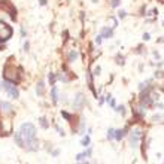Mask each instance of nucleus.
<instances>
[{
	"mask_svg": "<svg viewBox=\"0 0 164 164\" xmlns=\"http://www.w3.org/2000/svg\"><path fill=\"white\" fill-rule=\"evenodd\" d=\"M15 142L18 146L26 148L29 151H36L37 149V142H36V127L30 122H26L19 127V131L15 133L14 136Z\"/></svg>",
	"mask_w": 164,
	"mask_h": 164,
	"instance_id": "f257e3e1",
	"label": "nucleus"
},
{
	"mask_svg": "<svg viewBox=\"0 0 164 164\" xmlns=\"http://www.w3.org/2000/svg\"><path fill=\"white\" fill-rule=\"evenodd\" d=\"M21 72H22V70L18 69V67H15L12 63H6L5 67H3V78L8 82L16 84L21 79Z\"/></svg>",
	"mask_w": 164,
	"mask_h": 164,
	"instance_id": "f03ea898",
	"label": "nucleus"
},
{
	"mask_svg": "<svg viewBox=\"0 0 164 164\" xmlns=\"http://www.w3.org/2000/svg\"><path fill=\"white\" fill-rule=\"evenodd\" d=\"M14 34V29L11 26H8L6 22L0 21V43H5L8 42Z\"/></svg>",
	"mask_w": 164,
	"mask_h": 164,
	"instance_id": "7ed1b4c3",
	"label": "nucleus"
},
{
	"mask_svg": "<svg viewBox=\"0 0 164 164\" xmlns=\"http://www.w3.org/2000/svg\"><path fill=\"white\" fill-rule=\"evenodd\" d=\"M0 9H3L5 12H8V15L15 21L16 19V9L12 5L11 0H0Z\"/></svg>",
	"mask_w": 164,
	"mask_h": 164,
	"instance_id": "20e7f679",
	"label": "nucleus"
},
{
	"mask_svg": "<svg viewBox=\"0 0 164 164\" xmlns=\"http://www.w3.org/2000/svg\"><path fill=\"white\" fill-rule=\"evenodd\" d=\"M2 87L8 91V94H9L12 99H18V97H19V91L16 90V87H15V85H12V82L5 81V82L2 84Z\"/></svg>",
	"mask_w": 164,
	"mask_h": 164,
	"instance_id": "39448f33",
	"label": "nucleus"
},
{
	"mask_svg": "<svg viewBox=\"0 0 164 164\" xmlns=\"http://www.w3.org/2000/svg\"><path fill=\"white\" fill-rule=\"evenodd\" d=\"M140 137H142V131H140V130H134V131L131 133V136H130V143H131V146L136 148V146L139 145Z\"/></svg>",
	"mask_w": 164,
	"mask_h": 164,
	"instance_id": "423d86ee",
	"label": "nucleus"
},
{
	"mask_svg": "<svg viewBox=\"0 0 164 164\" xmlns=\"http://www.w3.org/2000/svg\"><path fill=\"white\" fill-rule=\"evenodd\" d=\"M85 106V97L84 94H78L73 100V109H82Z\"/></svg>",
	"mask_w": 164,
	"mask_h": 164,
	"instance_id": "0eeeda50",
	"label": "nucleus"
},
{
	"mask_svg": "<svg viewBox=\"0 0 164 164\" xmlns=\"http://www.w3.org/2000/svg\"><path fill=\"white\" fill-rule=\"evenodd\" d=\"M100 34H102L103 39H112V37H113V29H112V27H110V29H109V27H103Z\"/></svg>",
	"mask_w": 164,
	"mask_h": 164,
	"instance_id": "6e6552de",
	"label": "nucleus"
},
{
	"mask_svg": "<svg viewBox=\"0 0 164 164\" xmlns=\"http://www.w3.org/2000/svg\"><path fill=\"white\" fill-rule=\"evenodd\" d=\"M78 51L76 49H72V51H70L69 52V55H67V61L69 63H73V61H76V58H78Z\"/></svg>",
	"mask_w": 164,
	"mask_h": 164,
	"instance_id": "1a4fd4ad",
	"label": "nucleus"
},
{
	"mask_svg": "<svg viewBox=\"0 0 164 164\" xmlns=\"http://www.w3.org/2000/svg\"><path fill=\"white\" fill-rule=\"evenodd\" d=\"M43 92H45V84L43 82H39L37 87H36V94L37 96H43Z\"/></svg>",
	"mask_w": 164,
	"mask_h": 164,
	"instance_id": "9d476101",
	"label": "nucleus"
},
{
	"mask_svg": "<svg viewBox=\"0 0 164 164\" xmlns=\"http://www.w3.org/2000/svg\"><path fill=\"white\" fill-rule=\"evenodd\" d=\"M2 109H3V112H6V113H11L12 112V106H11V103H8V102H2Z\"/></svg>",
	"mask_w": 164,
	"mask_h": 164,
	"instance_id": "9b49d317",
	"label": "nucleus"
},
{
	"mask_svg": "<svg viewBox=\"0 0 164 164\" xmlns=\"http://www.w3.org/2000/svg\"><path fill=\"white\" fill-rule=\"evenodd\" d=\"M91 152H92V151H91V148H90V149H88L87 152H82V154H78V155H76V160H78V161H81V160H85V158H87L88 155H91Z\"/></svg>",
	"mask_w": 164,
	"mask_h": 164,
	"instance_id": "f8f14e48",
	"label": "nucleus"
},
{
	"mask_svg": "<svg viewBox=\"0 0 164 164\" xmlns=\"http://www.w3.org/2000/svg\"><path fill=\"white\" fill-rule=\"evenodd\" d=\"M125 131H127V128H125V130H115V139H116V140H121V139L124 137Z\"/></svg>",
	"mask_w": 164,
	"mask_h": 164,
	"instance_id": "ddd939ff",
	"label": "nucleus"
},
{
	"mask_svg": "<svg viewBox=\"0 0 164 164\" xmlns=\"http://www.w3.org/2000/svg\"><path fill=\"white\" fill-rule=\"evenodd\" d=\"M51 97H52V102H54V103L58 102V90H57L55 87H54L52 91H51Z\"/></svg>",
	"mask_w": 164,
	"mask_h": 164,
	"instance_id": "4468645a",
	"label": "nucleus"
},
{
	"mask_svg": "<svg viewBox=\"0 0 164 164\" xmlns=\"http://www.w3.org/2000/svg\"><path fill=\"white\" fill-rule=\"evenodd\" d=\"M48 81H49V85H54L55 81H57V76H55L54 73H49V75H48Z\"/></svg>",
	"mask_w": 164,
	"mask_h": 164,
	"instance_id": "2eb2a0df",
	"label": "nucleus"
},
{
	"mask_svg": "<svg viewBox=\"0 0 164 164\" xmlns=\"http://www.w3.org/2000/svg\"><path fill=\"white\" fill-rule=\"evenodd\" d=\"M87 79H88V85H90V88L94 91V87H92V78H91V72H87Z\"/></svg>",
	"mask_w": 164,
	"mask_h": 164,
	"instance_id": "dca6fc26",
	"label": "nucleus"
},
{
	"mask_svg": "<svg viewBox=\"0 0 164 164\" xmlns=\"http://www.w3.org/2000/svg\"><path fill=\"white\" fill-rule=\"evenodd\" d=\"M109 2H110V6L112 8H118L121 5V0H109Z\"/></svg>",
	"mask_w": 164,
	"mask_h": 164,
	"instance_id": "f3484780",
	"label": "nucleus"
},
{
	"mask_svg": "<svg viewBox=\"0 0 164 164\" xmlns=\"http://www.w3.org/2000/svg\"><path fill=\"white\" fill-rule=\"evenodd\" d=\"M116 63H118V64H124V57L122 55H116Z\"/></svg>",
	"mask_w": 164,
	"mask_h": 164,
	"instance_id": "a211bd4d",
	"label": "nucleus"
},
{
	"mask_svg": "<svg viewBox=\"0 0 164 164\" xmlns=\"http://www.w3.org/2000/svg\"><path fill=\"white\" fill-rule=\"evenodd\" d=\"M125 16H127V12H125V11H120V12H118V18L124 19Z\"/></svg>",
	"mask_w": 164,
	"mask_h": 164,
	"instance_id": "6ab92c4d",
	"label": "nucleus"
},
{
	"mask_svg": "<svg viewBox=\"0 0 164 164\" xmlns=\"http://www.w3.org/2000/svg\"><path fill=\"white\" fill-rule=\"evenodd\" d=\"M107 139H115V130H109V133H107Z\"/></svg>",
	"mask_w": 164,
	"mask_h": 164,
	"instance_id": "aec40b11",
	"label": "nucleus"
},
{
	"mask_svg": "<svg viewBox=\"0 0 164 164\" xmlns=\"http://www.w3.org/2000/svg\"><path fill=\"white\" fill-rule=\"evenodd\" d=\"M40 125H42L43 128H48V122H46L45 118H40Z\"/></svg>",
	"mask_w": 164,
	"mask_h": 164,
	"instance_id": "412c9836",
	"label": "nucleus"
},
{
	"mask_svg": "<svg viewBox=\"0 0 164 164\" xmlns=\"http://www.w3.org/2000/svg\"><path fill=\"white\" fill-rule=\"evenodd\" d=\"M88 145H90V137L87 136V137L82 140V146H88Z\"/></svg>",
	"mask_w": 164,
	"mask_h": 164,
	"instance_id": "4be33fe9",
	"label": "nucleus"
},
{
	"mask_svg": "<svg viewBox=\"0 0 164 164\" xmlns=\"http://www.w3.org/2000/svg\"><path fill=\"white\" fill-rule=\"evenodd\" d=\"M102 40H103V37H102V34H99V36L96 37V43H97V45H102Z\"/></svg>",
	"mask_w": 164,
	"mask_h": 164,
	"instance_id": "5701e85b",
	"label": "nucleus"
},
{
	"mask_svg": "<svg viewBox=\"0 0 164 164\" xmlns=\"http://www.w3.org/2000/svg\"><path fill=\"white\" fill-rule=\"evenodd\" d=\"M61 115L64 116V118H66V120H69V121H70V120H72V116H70V115H69L67 112H61Z\"/></svg>",
	"mask_w": 164,
	"mask_h": 164,
	"instance_id": "b1692460",
	"label": "nucleus"
},
{
	"mask_svg": "<svg viewBox=\"0 0 164 164\" xmlns=\"http://www.w3.org/2000/svg\"><path fill=\"white\" fill-rule=\"evenodd\" d=\"M100 70H102V69H100V66H97V67L94 69V75H100Z\"/></svg>",
	"mask_w": 164,
	"mask_h": 164,
	"instance_id": "393cba45",
	"label": "nucleus"
},
{
	"mask_svg": "<svg viewBox=\"0 0 164 164\" xmlns=\"http://www.w3.org/2000/svg\"><path fill=\"white\" fill-rule=\"evenodd\" d=\"M29 48H30V43L26 42V43H24V51H29Z\"/></svg>",
	"mask_w": 164,
	"mask_h": 164,
	"instance_id": "a878e982",
	"label": "nucleus"
},
{
	"mask_svg": "<svg viewBox=\"0 0 164 164\" xmlns=\"http://www.w3.org/2000/svg\"><path fill=\"white\" fill-rule=\"evenodd\" d=\"M21 36H22V37H26V36H27V32H26L24 29H21Z\"/></svg>",
	"mask_w": 164,
	"mask_h": 164,
	"instance_id": "bb28decb",
	"label": "nucleus"
},
{
	"mask_svg": "<svg viewBox=\"0 0 164 164\" xmlns=\"http://www.w3.org/2000/svg\"><path fill=\"white\" fill-rule=\"evenodd\" d=\"M46 3H48V2H46V0H39V5H40V6H45Z\"/></svg>",
	"mask_w": 164,
	"mask_h": 164,
	"instance_id": "cd10ccee",
	"label": "nucleus"
},
{
	"mask_svg": "<svg viewBox=\"0 0 164 164\" xmlns=\"http://www.w3.org/2000/svg\"><path fill=\"white\" fill-rule=\"evenodd\" d=\"M143 39H145V40H149V39H151L149 33H145V34H143Z\"/></svg>",
	"mask_w": 164,
	"mask_h": 164,
	"instance_id": "c85d7f7f",
	"label": "nucleus"
},
{
	"mask_svg": "<svg viewBox=\"0 0 164 164\" xmlns=\"http://www.w3.org/2000/svg\"><path fill=\"white\" fill-rule=\"evenodd\" d=\"M163 118V115H155L154 116V121H157V120H161Z\"/></svg>",
	"mask_w": 164,
	"mask_h": 164,
	"instance_id": "c756f323",
	"label": "nucleus"
},
{
	"mask_svg": "<svg viewBox=\"0 0 164 164\" xmlns=\"http://www.w3.org/2000/svg\"><path fill=\"white\" fill-rule=\"evenodd\" d=\"M57 131L61 134V136H64V131H63V128H60V127H57Z\"/></svg>",
	"mask_w": 164,
	"mask_h": 164,
	"instance_id": "7c9ffc66",
	"label": "nucleus"
},
{
	"mask_svg": "<svg viewBox=\"0 0 164 164\" xmlns=\"http://www.w3.org/2000/svg\"><path fill=\"white\" fill-rule=\"evenodd\" d=\"M99 2V0H92V3H97Z\"/></svg>",
	"mask_w": 164,
	"mask_h": 164,
	"instance_id": "2f4dec72",
	"label": "nucleus"
}]
</instances>
